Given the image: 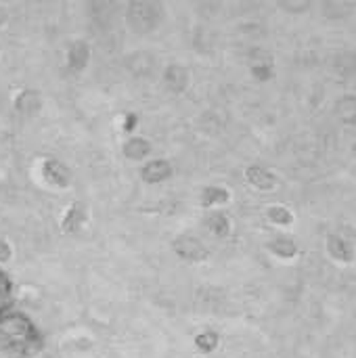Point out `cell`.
I'll list each match as a JSON object with an SVG mask.
<instances>
[{
    "mask_svg": "<svg viewBox=\"0 0 356 358\" xmlns=\"http://www.w3.org/2000/svg\"><path fill=\"white\" fill-rule=\"evenodd\" d=\"M40 344L38 331L31 325V321L19 313H4L0 315V346L27 355Z\"/></svg>",
    "mask_w": 356,
    "mask_h": 358,
    "instance_id": "6da1fadb",
    "label": "cell"
},
{
    "mask_svg": "<svg viewBox=\"0 0 356 358\" xmlns=\"http://www.w3.org/2000/svg\"><path fill=\"white\" fill-rule=\"evenodd\" d=\"M174 250H176V254H178L180 258H185V260H189V262H199V260H204L206 254H208V250L201 245V241L195 239V237H189V235L178 237V239L174 241Z\"/></svg>",
    "mask_w": 356,
    "mask_h": 358,
    "instance_id": "7a4b0ae2",
    "label": "cell"
},
{
    "mask_svg": "<svg viewBox=\"0 0 356 358\" xmlns=\"http://www.w3.org/2000/svg\"><path fill=\"white\" fill-rule=\"evenodd\" d=\"M143 178L151 185H157V182H164L172 176V166L164 159H155V162H149L145 168H143Z\"/></svg>",
    "mask_w": 356,
    "mask_h": 358,
    "instance_id": "3957f363",
    "label": "cell"
},
{
    "mask_svg": "<svg viewBox=\"0 0 356 358\" xmlns=\"http://www.w3.org/2000/svg\"><path fill=\"white\" fill-rule=\"evenodd\" d=\"M149 153H151V143H149L147 138H143V136H132V138L126 141V145H124V155H126L128 159L138 162V159L147 157Z\"/></svg>",
    "mask_w": 356,
    "mask_h": 358,
    "instance_id": "277c9868",
    "label": "cell"
},
{
    "mask_svg": "<svg viewBox=\"0 0 356 358\" xmlns=\"http://www.w3.org/2000/svg\"><path fill=\"white\" fill-rule=\"evenodd\" d=\"M166 84H168V88L174 90V92L185 90L187 84H189V73H187V69H185L183 65H170V67L166 69Z\"/></svg>",
    "mask_w": 356,
    "mask_h": 358,
    "instance_id": "5b68a950",
    "label": "cell"
},
{
    "mask_svg": "<svg viewBox=\"0 0 356 358\" xmlns=\"http://www.w3.org/2000/svg\"><path fill=\"white\" fill-rule=\"evenodd\" d=\"M88 57H90V48L86 42L78 40L69 46V67L76 69V71H82L84 65L88 63Z\"/></svg>",
    "mask_w": 356,
    "mask_h": 358,
    "instance_id": "8992f818",
    "label": "cell"
},
{
    "mask_svg": "<svg viewBox=\"0 0 356 358\" xmlns=\"http://www.w3.org/2000/svg\"><path fill=\"white\" fill-rule=\"evenodd\" d=\"M44 176L52 185H59V187H65V182H67V170L57 162H46L44 164Z\"/></svg>",
    "mask_w": 356,
    "mask_h": 358,
    "instance_id": "52a82bcc",
    "label": "cell"
},
{
    "mask_svg": "<svg viewBox=\"0 0 356 358\" xmlns=\"http://www.w3.org/2000/svg\"><path fill=\"white\" fill-rule=\"evenodd\" d=\"M40 107V96L34 90H25L19 99H17V109L23 113H34Z\"/></svg>",
    "mask_w": 356,
    "mask_h": 358,
    "instance_id": "ba28073f",
    "label": "cell"
},
{
    "mask_svg": "<svg viewBox=\"0 0 356 358\" xmlns=\"http://www.w3.org/2000/svg\"><path fill=\"white\" fill-rule=\"evenodd\" d=\"M227 199V191L218 189V187H208L201 193V203L204 206H214V203H225Z\"/></svg>",
    "mask_w": 356,
    "mask_h": 358,
    "instance_id": "9c48e42d",
    "label": "cell"
},
{
    "mask_svg": "<svg viewBox=\"0 0 356 358\" xmlns=\"http://www.w3.org/2000/svg\"><path fill=\"white\" fill-rule=\"evenodd\" d=\"M8 302H10V281H8V277L0 271V315L6 313Z\"/></svg>",
    "mask_w": 356,
    "mask_h": 358,
    "instance_id": "30bf717a",
    "label": "cell"
},
{
    "mask_svg": "<svg viewBox=\"0 0 356 358\" xmlns=\"http://www.w3.org/2000/svg\"><path fill=\"white\" fill-rule=\"evenodd\" d=\"M208 227H210L216 235H225V233H227V220H225V216H220V214L212 216V218L208 220Z\"/></svg>",
    "mask_w": 356,
    "mask_h": 358,
    "instance_id": "8fae6325",
    "label": "cell"
},
{
    "mask_svg": "<svg viewBox=\"0 0 356 358\" xmlns=\"http://www.w3.org/2000/svg\"><path fill=\"white\" fill-rule=\"evenodd\" d=\"M216 334H212V331H208V334H201L199 338H197V346L201 348V350H212L214 346H216Z\"/></svg>",
    "mask_w": 356,
    "mask_h": 358,
    "instance_id": "7c38bea8",
    "label": "cell"
},
{
    "mask_svg": "<svg viewBox=\"0 0 356 358\" xmlns=\"http://www.w3.org/2000/svg\"><path fill=\"white\" fill-rule=\"evenodd\" d=\"M8 256H10V248L4 241H0V262L8 260Z\"/></svg>",
    "mask_w": 356,
    "mask_h": 358,
    "instance_id": "4fadbf2b",
    "label": "cell"
},
{
    "mask_svg": "<svg viewBox=\"0 0 356 358\" xmlns=\"http://www.w3.org/2000/svg\"><path fill=\"white\" fill-rule=\"evenodd\" d=\"M4 19H6V15H4V13H2V10H0V25H2V23H4Z\"/></svg>",
    "mask_w": 356,
    "mask_h": 358,
    "instance_id": "5bb4252c",
    "label": "cell"
}]
</instances>
